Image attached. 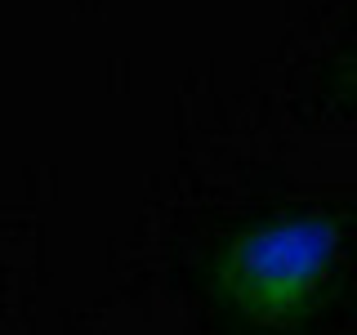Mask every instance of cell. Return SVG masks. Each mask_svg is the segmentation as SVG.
<instances>
[{
    "label": "cell",
    "instance_id": "1",
    "mask_svg": "<svg viewBox=\"0 0 357 335\" xmlns=\"http://www.w3.org/2000/svg\"><path fill=\"white\" fill-rule=\"evenodd\" d=\"M344 228L326 210H282L241 223L206 260V286L259 331H295L321 308L340 273Z\"/></svg>",
    "mask_w": 357,
    "mask_h": 335
}]
</instances>
